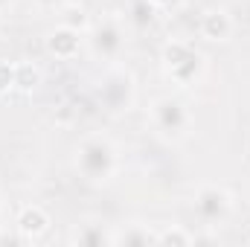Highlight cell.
Wrapping results in <instances>:
<instances>
[{"mask_svg":"<svg viewBox=\"0 0 250 247\" xmlns=\"http://www.w3.org/2000/svg\"><path fill=\"white\" fill-rule=\"evenodd\" d=\"M73 166L79 178L90 186H105L120 175L123 154L120 145L108 134H87L76 148H73Z\"/></svg>","mask_w":250,"mask_h":247,"instance_id":"6da1fadb","label":"cell"},{"mask_svg":"<svg viewBox=\"0 0 250 247\" xmlns=\"http://www.w3.org/2000/svg\"><path fill=\"white\" fill-rule=\"evenodd\" d=\"M148 125L160 143L181 145L195 128V114L178 93H163L148 102Z\"/></svg>","mask_w":250,"mask_h":247,"instance_id":"7a4b0ae2","label":"cell"},{"mask_svg":"<svg viewBox=\"0 0 250 247\" xmlns=\"http://www.w3.org/2000/svg\"><path fill=\"white\" fill-rule=\"evenodd\" d=\"M160 70H163L166 82H172L178 90H189V87L204 82L207 56L184 38H169L160 47Z\"/></svg>","mask_w":250,"mask_h":247,"instance_id":"3957f363","label":"cell"},{"mask_svg":"<svg viewBox=\"0 0 250 247\" xmlns=\"http://www.w3.org/2000/svg\"><path fill=\"white\" fill-rule=\"evenodd\" d=\"M233 209H236V198L224 184H201L192 192V212L209 230L224 227L233 218Z\"/></svg>","mask_w":250,"mask_h":247,"instance_id":"277c9868","label":"cell"},{"mask_svg":"<svg viewBox=\"0 0 250 247\" xmlns=\"http://www.w3.org/2000/svg\"><path fill=\"white\" fill-rule=\"evenodd\" d=\"M84 47L96 62L117 64L125 53V23L114 15L93 21L87 35H84Z\"/></svg>","mask_w":250,"mask_h":247,"instance_id":"5b68a950","label":"cell"},{"mask_svg":"<svg viewBox=\"0 0 250 247\" xmlns=\"http://www.w3.org/2000/svg\"><path fill=\"white\" fill-rule=\"evenodd\" d=\"M99 102L111 111V114H128L137 102V82L131 76V70L125 67H111L102 82H99Z\"/></svg>","mask_w":250,"mask_h":247,"instance_id":"8992f818","label":"cell"},{"mask_svg":"<svg viewBox=\"0 0 250 247\" xmlns=\"http://www.w3.org/2000/svg\"><path fill=\"white\" fill-rule=\"evenodd\" d=\"M50 227H53V218H50V212H47L44 206H38V204H26V206H21V212L15 215V236H18L21 245H35V242H41V239L50 233Z\"/></svg>","mask_w":250,"mask_h":247,"instance_id":"52a82bcc","label":"cell"},{"mask_svg":"<svg viewBox=\"0 0 250 247\" xmlns=\"http://www.w3.org/2000/svg\"><path fill=\"white\" fill-rule=\"evenodd\" d=\"M198 32H201V38L209 41V44H227V41L236 35V18H233L230 9H224V6H209V9L201 12Z\"/></svg>","mask_w":250,"mask_h":247,"instance_id":"ba28073f","label":"cell"},{"mask_svg":"<svg viewBox=\"0 0 250 247\" xmlns=\"http://www.w3.org/2000/svg\"><path fill=\"white\" fill-rule=\"evenodd\" d=\"M44 47H47V53H50L53 59H59V62H73V59H79V53L84 50V32H76V29L59 23L56 29L47 32Z\"/></svg>","mask_w":250,"mask_h":247,"instance_id":"9c48e42d","label":"cell"},{"mask_svg":"<svg viewBox=\"0 0 250 247\" xmlns=\"http://www.w3.org/2000/svg\"><path fill=\"white\" fill-rule=\"evenodd\" d=\"M114 245L117 247H151L157 245V230L146 221H125L114 227Z\"/></svg>","mask_w":250,"mask_h":247,"instance_id":"30bf717a","label":"cell"},{"mask_svg":"<svg viewBox=\"0 0 250 247\" xmlns=\"http://www.w3.org/2000/svg\"><path fill=\"white\" fill-rule=\"evenodd\" d=\"M67 242L79 245V247H111L114 245V227L99 224V221H84V224L73 227V233L67 236Z\"/></svg>","mask_w":250,"mask_h":247,"instance_id":"8fae6325","label":"cell"},{"mask_svg":"<svg viewBox=\"0 0 250 247\" xmlns=\"http://www.w3.org/2000/svg\"><path fill=\"white\" fill-rule=\"evenodd\" d=\"M59 23L64 26H70V29H76V32H84L87 35V29H90V15H87V9L82 6V3H67L62 12H59Z\"/></svg>","mask_w":250,"mask_h":247,"instance_id":"7c38bea8","label":"cell"},{"mask_svg":"<svg viewBox=\"0 0 250 247\" xmlns=\"http://www.w3.org/2000/svg\"><path fill=\"white\" fill-rule=\"evenodd\" d=\"M41 84V70L32 62H18V73H15V90L21 93H32Z\"/></svg>","mask_w":250,"mask_h":247,"instance_id":"4fadbf2b","label":"cell"},{"mask_svg":"<svg viewBox=\"0 0 250 247\" xmlns=\"http://www.w3.org/2000/svg\"><path fill=\"white\" fill-rule=\"evenodd\" d=\"M195 242H198V239H195V233H189L187 227H181V224H169V227L157 230V245L189 247V245H195Z\"/></svg>","mask_w":250,"mask_h":247,"instance_id":"5bb4252c","label":"cell"},{"mask_svg":"<svg viewBox=\"0 0 250 247\" xmlns=\"http://www.w3.org/2000/svg\"><path fill=\"white\" fill-rule=\"evenodd\" d=\"M157 15H160V12H157V9H154L148 0H137V3L131 6V15H128V21H131V23H137V26H151Z\"/></svg>","mask_w":250,"mask_h":247,"instance_id":"9a60e30c","label":"cell"},{"mask_svg":"<svg viewBox=\"0 0 250 247\" xmlns=\"http://www.w3.org/2000/svg\"><path fill=\"white\" fill-rule=\"evenodd\" d=\"M15 73H18V62H3L0 59V96L15 90Z\"/></svg>","mask_w":250,"mask_h":247,"instance_id":"2e32d148","label":"cell"},{"mask_svg":"<svg viewBox=\"0 0 250 247\" xmlns=\"http://www.w3.org/2000/svg\"><path fill=\"white\" fill-rule=\"evenodd\" d=\"M32 3H35L41 12H56V15H59V12H62L70 0H32Z\"/></svg>","mask_w":250,"mask_h":247,"instance_id":"e0dca14e","label":"cell"},{"mask_svg":"<svg viewBox=\"0 0 250 247\" xmlns=\"http://www.w3.org/2000/svg\"><path fill=\"white\" fill-rule=\"evenodd\" d=\"M148 3H151L157 12H175V9H178L184 0H148Z\"/></svg>","mask_w":250,"mask_h":247,"instance_id":"ac0fdd59","label":"cell"},{"mask_svg":"<svg viewBox=\"0 0 250 247\" xmlns=\"http://www.w3.org/2000/svg\"><path fill=\"white\" fill-rule=\"evenodd\" d=\"M6 242H18V236H9V233L0 230V245H6Z\"/></svg>","mask_w":250,"mask_h":247,"instance_id":"d6986e66","label":"cell"},{"mask_svg":"<svg viewBox=\"0 0 250 247\" xmlns=\"http://www.w3.org/2000/svg\"><path fill=\"white\" fill-rule=\"evenodd\" d=\"M9 6H12V0H0V15H3V12H6Z\"/></svg>","mask_w":250,"mask_h":247,"instance_id":"ffe728a7","label":"cell"},{"mask_svg":"<svg viewBox=\"0 0 250 247\" xmlns=\"http://www.w3.org/2000/svg\"><path fill=\"white\" fill-rule=\"evenodd\" d=\"M245 242H248V245H250V221H248V224H245Z\"/></svg>","mask_w":250,"mask_h":247,"instance_id":"44dd1931","label":"cell"},{"mask_svg":"<svg viewBox=\"0 0 250 247\" xmlns=\"http://www.w3.org/2000/svg\"><path fill=\"white\" fill-rule=\"evenodd\" d=\"M0 218H3V195H0Z\"/></svg>","mask_w":250,"mask_h":247,"instance_id":"7402d4cb","label":"cell"}]
</instances>
